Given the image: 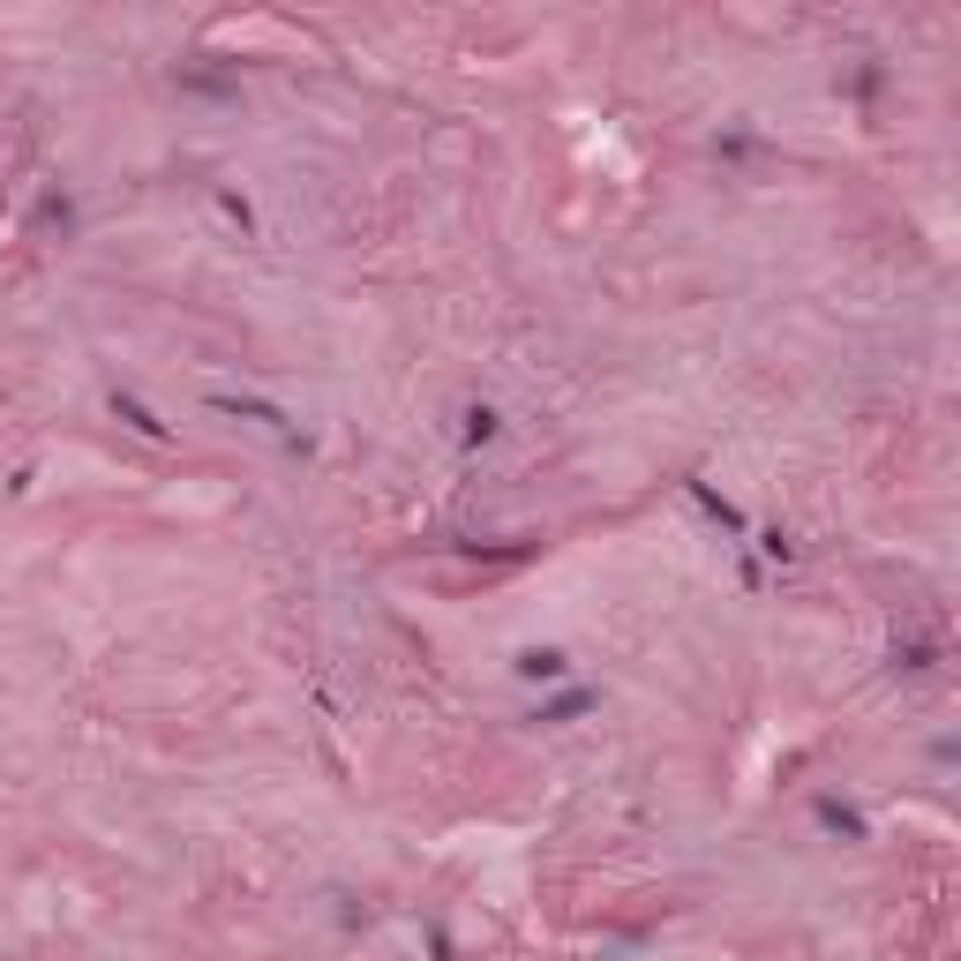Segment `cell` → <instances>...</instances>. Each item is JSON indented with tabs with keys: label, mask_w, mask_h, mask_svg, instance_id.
Returning <instances> with one entry per match:
<instances>
[{
	"label": "cell",
	"mask_w": 961,
	"mask_h": 961,
	"mask_svg": "<svg viewBox=\"0 0 961 961\" xmlns=\"http://www.w3.org/2000/svg\"><path fill=\"white\" fill-rule=\"evenodd\" d=\"M489 436H496V414H489V406H473V414H466V444H489Z\"/></svg>",
	"instance_id": "cell-7"
},
{
	"label": "cell",
	"mask_w": 961,
	"mask_h": 961,
	"mask_svg": "<svg viewBox=\"0 0 961 961\" xmlns=\"http://www.w3.org/2000/svg\"><path fill=\"white\" fill-rule=\"evenodd\" d=\"M579 707H586V691H564V699H548V707L534 713V721H571Z\"/></svg>",
	"instance_id": "cell-6"
},
{
	"label": "cell",
	"mask_w": 961,
	"mask_h": 961,
	"mask_svg": "<svg viewBox=\"0 0 961 961\" xmlns=\"http://www.w3.org/2000/svg\"><path fill=\"white\" fill-rule=\"evenodd\" d=\"M113 414H121L128 428H135V436H166V421L151 414V406H143V398H128V391H113Z\"/></svg>",
	"instance_id": "cell-3"
},
{
	"label": "cell",
	"mask_w": 961,
	"mask_h": 961,
	"mask_svg": "<svg viewBox=\"0 0 961 961\" xmlns=\"http://www.w3.org/2000/svg\"><path fill=\"white\" fill-rule=\"evenodd\" d=\"M819 827H834V834H849V841H864V811H849L841 796H827L819 804Z\"/></svg>",
	"instance_id": "cell-4"
},
{
	"label": "cell",
	"mask_w": 961,
	"mask_h": 961,
	"mask_svg": "<svg viewBox=\"0 0 961 961\" xmlns=\"http://www.w3.org/2000/svg\"><path fill=\"white\" fill-rule=\"evenodd\" d=\"M210 406H218V414H241V421H255V428H271V436H279L286 451H301V428H293V421L279 414V406H263V398H233V391H210Z\"/></svg>",
	"instance_id": "cell-1"
},
{
	"label": "cell",
	"mask_w": 961,
	"mask_h": 961,
	"mask_svg": "<svg viewBox=\"0 0 961 961\" xmlns=\"http://www.w3.org/2000/svg\"><path fill=\"white\" fill-rule=\"evenodd\" d=\"M691 503H699L707 518H721L729 534H744V511H736V503H721V496H713V489H707V481H691Z\"/></svg>",
	"instance_id": "cell-5"
},
{
	"label": "cell",
	"mask_w": 961,
	"mask_h": 961,
	"mask_svg": "<svg viewBox=\"0 0 961 961\" xmlns=\"http://www.w3.org/2000/svg\"><path fill=\"white\" fill-rule=\"evenodd\" d=\"M564 669H571V662H564L556 646H526V654H518V676H526V684H556Z\"/></svg>",
	"instance_id": "cell-2"
}]
</instances>
